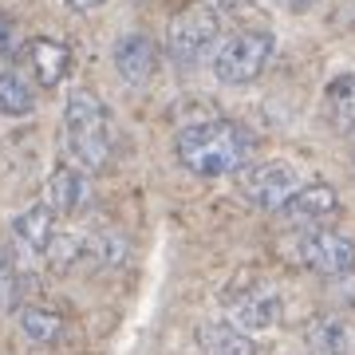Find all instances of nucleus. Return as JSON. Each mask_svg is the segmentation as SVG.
I'll list each match as a JSON object with an SVG mask.
<instances>
[{
  "instance_id": "nucleus-20",
  "label": "nucleus",
  "mask_w": 355,
  "mask_h": 355,
  "mask_svg": "<svg viewBox=\"0 0 355 355\" xmlns=\"http://www.w3.org/2000/svg\"><path fill=\"white\" fill-rule=\"evenodd\" d=\"M24 44H20V32H16V24L8 20V16H0V55H12V51H20Z\"/></svg>"
},
{
  "instance_id": "nucleus-10",
  "label": "nucleus",
  "mask_w": 355,
  "mask_h": 355,
  "mask_svg": "<svg viewBox=\"0 0 355 355\" xmlns=\"http://www.w3.org/2000/svg\"><path fill=\"white\" fill-rule=\"evenodd\" d=\"M340 209H343V202H340V193H336V186H328V182H308L304 190L280 209V217L292 229H328L340 217Z\"/></svg>"
},
{
  "instance_id": "nucleus-3",
  "label": "nucleus",
  "mask_w": 355,
  "mask_h": 355,
  "mask_svg": "<svg viewBox=\"0 0 355 355\" xmlns=\"http://www.w3.org/2000/svg\"><path fill=\"white\" fill-rule=\"evenodd\" d=\"M225 40V24H221V12L209 8V4H190L182 12L170 16L166 24V55L174 60L182 71L214 60L217 48Z\"/></svg>"
},
{
  "instance_id": "nucleus-8",
  "label": "nucleus",
  "mask_w": 355,
  "mask_h": 355,
  "mask_svg": "<svg viewBox=\"0 0 355 355\" xmlns=\"http://www.w3.org/2000/svg\"><path fill=\"white\" fill-rule=\"evenodd\" d=\"M55 214H51L48 205H28L20 214L12 217V257L20 265H36L48 257V245L55 237Z\"/></svg>"
},
{
  "instance_id": "nucleus-7",
  "label": "nucleus",
  "mask_w": 355,
  "mask_h": 355,
  "mask_svg": "<svg viewBox=\"0 0 355 355\" xmlns=\"http://www.w3.org/2000/svg\"><path fill=\"white\" fill-rule=\"evenodd\" d=\"M225 320L233 328H241L245 336L272 331L284 320V296L268 280H245L241 288H233L225 296Z\"/></svg>"
},
{
  "instance_id": "nucleus-11",
  "label": "nucleus",
  "mask_w": 355,
  "mask_h": 355,
  "mask_svg": "<svg viewBox=\"0 0 355 355\" xmlns=\"http://www.w3.org/2000/svg\"><path fill=\"white\" fill-rule=\"evenodd\" d=\"M28 71L36 79V87H60L67 76H71V48H67L64 40H51V36H28L24 48Z\"/></svg>"
},
{
  "instance_id": "nucleus-14",
  "label": "nucleus",
  "mask_w": 355,
  "mask_h": 355,
  "mask_svg": "<svg viewBox=\"0 0 355 355\" xmlns=\"http://www.w3.org/2000/svg\"><path fill=\"white\" fill-rule=\"evenodd\" d=\"M324 119L336 135H355V71H343L324 87Z\"/></svg>"
},
{
  "instance_id": "nucleus-19",
  "label": "nucleus",
  "mask_w": 355,
  "mask_h": 355,
  "mask_svg": "<svg viewBox=\"0 0 355 355\" xmlns=\"http://www.w3.org/2000/svg\"><path fill=\"white\" fill-rule=\"evenodd\" d=\"M127 257H130L127 237H119V233H111V229H99V233H91L87 237V261H95V265L119 268Z\"/></svg>"
},
{
  "instance_id": "nucleus-1",
  "label": "nucleus",
  "mask_w": 355,
  "mask_h": 355,
  "mask_svg": "<svg viewBox=\"0 0 355 355\" xmlns=\"http://www.w3.org/2000/svg\"><path fill=\"white\" fill-rule=\"evenodd\" d=\"M257 139L233 119H202L186 123L174 135V158L193 178H225L241 174L253 162Z\"/></svg>"
},
{
  "instance_id": "nucleus-17",
  "label": "nucleus",
  "mask_w": 355,
  "mask_h": 355,
  "mask_svg": "<svg viewBox=\"0 0 355 355\" xmlns=\"http://www.w3.org/2000/svg\"><path fill=\"white\" fill-rule=\"evenodd\" d=\"M32 111H36V83H28L12 67H0V114L20 119Z\"/></svg>"
},
{
  "instance_id": "nucleus-12",
  "label": "nucleus",
  "mask_w": 355,
  "mask_h": 355,
  "mask_svg": "<svg viewBox=\"0 0 355 355\" xmlns=\"http://www.w3.org/2000/svg\"><path fill=\"white\" fill-rule=\"evenodd\" d=\"M91 202V186L87 174L79 166H55L44 182V205L55 217H76L83 214V205Z\"/></svg>"
},
{
  "instance_id": "nucleus-24",
  "label": "nucleus",
  "mask_w": 355,
  "mask_h": 355,
  "mask_svg": "<svg viewBox=\"0 0 355 355\" xmlns=\"http://www.w3.org/2000/svg\"><path fill=\"white\" fill-rule=\"evenodd\" d=\"M352 150H355V135H352Z\"/></svg>"
},
{
  "instance_id": "nucleus-5",
  "label": "nucleus",
  "mask_w": 355,
  "mask_h": 355,
  "mask_svg": "<svg viewBox=\"0 0 355 355\" xmlns=\"http://www.w3.org/2000/svg\"><path fill=\"white\" fill-rule=\"evenodd\" d=\"M308 182H300V170L288 162V158H265V162H249L237 174V190L241 198L257 205V209H268V214H280L284 205L304 190Z\"/></svg>"
},
{
  "instance_id": "nucleus-13",
  "label": "nucleus",
  "mask_w": 355,
  "mask_h": 355,
  "mask_svg": "<svg viewBox=\"0 0 355 355\" xmlns=\"http://www.w3.org/2000/svg\"><path fill=\"white\" fill-rule=\"evenodd\" d=\"M304 343L312 355H355V324L324 312V316L308 320Z\"/></svg>"
},
{
  "instance_id": "nucleus-16",
  "label": "nucleus",
  "mask_w": 355,
  "mask_h": 355,
  "mask_svg": "<svg viewBox=\"0 0 355 355\" xmlns=\"http://www.w3.org/2000/svg\"><path fill=\"white\" fill-rule=\"evenodd\" d=\"M16 324H20V336L28 343H36V347H55V343H64L67 336V324L60 312H51V308H40V304H24L16 312Z\"/></svg>"
},
{
  "instance_id": "nucleus-18",
  "label": "nucleus",
  "mask_w": 355,
  "mask_h": 355,
  "mask_svg": "<svg viewBox=\"0 0 355 355\" xmlns=\"http://www.w3.org/2000/svg\"><path fill=\"white\" fill-rule=\"evenodd\" d=\"M44 261H48L51 268H60V272L76 268L79 261H87V237H79V233H71V229H55V237H51Z\"/></svg>"
},
{
  "instance_id": "nucleus-23",
  "label": "nucleus",
  "mask_w": 355,
  "mask_h": 355,
  "mask_svg": "<svg viewBox=\"0 0 355 355\" xmlns=\"http://www.w3.org/2000/svg\"><path fill=\"white\" fill-rule=\"evenodd\" d=\"M280 4H284L288 12H312V8H316L320 0H280Z\"/></svg>"
},
{
  "instance_id": "nucleus-4",
  "label": "nucleus",
  "mask_w": 355,
  "mask_h": 355,
  "mask_svg": "<svg viewBox=\"0 0 355 355\" xmlns=\"http://www.w3.org/2000/svg\"><path fill=\"white\" fill-rule=\"evenodd\" d=\"M272 55H277V36L272 32H265V28H241V32H229L221 40L217 55L209 60V71L221 83H229V87H245V83L265 76Z\"/></svg>"
},
{
  "instance_id": "nucleus-2",
  "label": "nucleus",
  "mask_w": 355,
  "mask_h": 355,
  "mask_svg": "<svg viewBox=\"0 0 355 355\" xmlns=\"http://www.w3.org/2000/svg\"><path fill=\"white\" fill-rule=\"evenodd\" d=\"M64 150L71 166L83 174H99L111 166L114 135H111V114L103 99L91 87H71L64 99Z\"/></svg>"
},
{
  "instance_id": "nucleus-21",
  "label": "nucleus",
  "mask_w": 355,
  "mask_h": 355,
  "mask_svg": "<svg viewBox=\"0 0 355 355\" xmlns=\"http://www.w3.org/2000/svg\"><path fill=\"white\" fill-rule=\"evenodd\" d=\"M12 253L0 245V300H12Z\"/></svg>"
},
{
  "instance_id": "nucleus-22",
  "label": "nucleus",
  "mask_w": 355,
  "mask_h": 355,
  "mask_svg": "<svg viewBox=\"0 0 355 355\" xmlns=\"http://www.w3.org/2000/svg\"><path fill=\"white\" fill-rule=\"evenodd\" d=\"M64 4L71 8V12H91V8H103L107 0H64Z\"/></svg>"
},
{
  "instance_id": "nucleus-9",
  "label": "nucleus",
  "mask_w": 355,
  "mask_h": 355,
  "mask_svg": "<svg viewBox=\"0 0 355 355\" xmlns=\"http://www.w3.org/2000/svg\"><path fill=\"white\" fill-rule=\"evenodd\" d=\"M111 64H114V71H119L123 83H130V87H146V83L158 76L162 51H158V44H154L150 36H142V32H127V36L114 40Z\"/></svg>"
},
{
  "instance_id": "nucleus-6",
  "label": "nucleus",
  "mask_w": 355,
  "mask_h": 355,
  "mask_svg": "<svg viewBox=\"0 0 355 355\" xmlns=\"http://www.w3.org/2000/svg\"><path fill=\"white\" fill-rule=\"evenodd\" d=\"M292 257H296V265H304L308 272H316V277H347L355 268V241L340 229H296L292 233Z\"/></svg>"
},
{
  "instance_id": "nucleus-15",
  "label": "nucleus",
  "mask_w": 355,
  "mask_h": 355,
  "mask_svg": "<svg viewBox=\"0 0 355 355\" xmlns=\"http://www.w3.org/2000/svg\"><path fill=\"white\" fill-rule=\"evenodd\" d=\"M198 347H202V355H257L253 336L233 328L229 320H205V324H198Z\"/></svg>"
}]
</instances>
